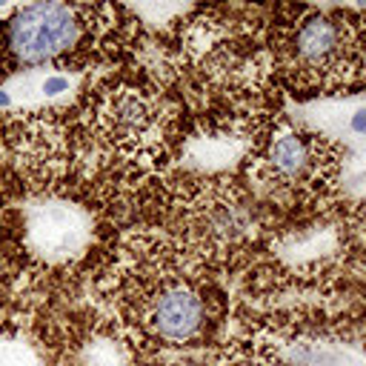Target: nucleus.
Masks as SVG:
<instances>
[{"label": "nucleus", "mask_w": 366, "mask_h": 366, "mask_svg": "<svg viewBox=\"0 0 366 366\" xmlns=\"http://www.w3.org/2000/svg\"><path fill=\"white\" fill-rule=\"evenodd\" d=\"M0 106H3V109H6V106H11V94H9V92H3V89H0Z\"/></svg>", "instance_id": "nucleus-12"}, {"label": "nucleus", "mask_w": 366, "mask_h": 366, "mask_svg": "<svg viewBox=\"0 0 366 366\" xmlns=\"http://www.w3.org/2000/svg\"><path fill=\"white\" fill-rule=\"evenodd\" d=\"M0 366H31V355L20 346H3L0 349Z\"/></svg>", "instance_id": "nucleus-10"}, {"label": "nucleus", "mask_w": 366, "mask_h": 366, "mask_svg": "<svg viewBox=\"0 0 366 366\" xmlns=\"http://www.w3.org/2000/svg\"><path fill=\"white\" fill-rule=\"evenodd\" d=\"M63 92H69V77H66V74L54 71V74H46V77L40 80V94H43V97H57V94H63Z\"/></svg>", "instance_id": "nucleus-9"}, {"label": "nucleus", "mask_w": 366, "mask_h": 366, "mask_svg": "<svg viewBox=\"0 0 366 366\" xmlns=\"http://www.w3.org/2000/svg\"><path fill=\"white\" fill-rule=\"evenodd\" d=\"M26 277H23V252H9L0 246V317H11L17 303L23 300Z\"/></svg>", "instance_id": "nucleus-8"}, {"label": "nucleus", "mask_w": 366, "mask_h": 366, "mask_svg": "<svg viewBox=\"0 0 366 366\" xmlns=\"http://www.w3.org/2000/svg\"><path fill=\"white\" fill-rule=\"evenodd\" d=\"M89 240V217L80 206L46 200L23 217V249L46 260H69Z\"/></svg>", "instance_id": "nucleus-6"}, {"label": "nucleus", "mask_w": 366, "mask_h": 366, "mask_svg": "<svg viewBox=\"0 0 366 366\" xmlns=\"http://www.w3.org/2000/svg\"><path fill=\"white\" fill-rule=\"evenodd\" d=\"M174 366H192V363H174Z\"/></svg>", "instance_id": "nucleus-14"}, {"label": "nucleus", "mask_w": 366, "mask_h": 366, "mask_svg": "<svg viewBox=\"0 0 366 366\" xmlns=\"http://www.w3.org/2000/svg\"><path fill=\"white\" fill-rule=\"evenodd\" d=\"M97 9L69 6V3H31L11 9L0 20V74L20 69H34L46 63H66L77 57L97 23H92Z\"/></svg>", "instance_id": "nucleus-1"}, {"label": "nucleus", "mask_w": 366, "mask_h": 366, "mask_svg": "<svg viewBox=\"0 0 366 366\" xmlns=\"http://www.w3.org/2000/svg\"><path fill=\"white\" fill-rule=\"evenodd\" d=\"M349 132L352 134H357V137H366V106H360V109H355L352 114H349Z\"/></svg>", "instance_id": "nucleus-11"}, {"label": "nucleus", "mask_w": 366, "mask_h": 366, "mask_svg": "<svg viewBox=\"0 0 366 366\" xmlns=\"http://www.w3.org/2000/svg\"><path fill=\"white\" fill-rule=\"evenodd\" d=\"M189 232L209 252H229L254 237V212L232 189H206L189 209Z\"/></svg>", "instance_id": "nucleus-5"}, {"label": "nucleus", "mask_w": 366, "mask_h": 366, "mask_svg": "<svg viewBox=\"0 0 366 366\" xmlns=\"http://www.w3.org/2000/svg\"><path fill=\"white\" fill-rule=\"evenodd\" d=\"M92 129L117 152L146 154L163 134V100L143 83L120 80L92 97Z\"/></svg>", "instance_id": "nucleus-2"}, {"label": "nucleus", "mask_w": 366, "mask_h": 366, "mask_svg": "<svg viewBox=\"0 0 366 366\" xmlns=\"http://www.w3.org/2000/svg\"><path fill=\"white\" fill-rule=\"evenodd\" d=\"M320 140L295 123H280L274 126V132H269V137H263L252 163V174L269 189L283 192L309 186L320 174Z\"/></svg>", "instance_id": "nucleus-4"}, {"label": "nucleus", "mask_w": 366, "mask_h": 366, "mask_svg": "<svg viewBox=\"0 0 366 366\" xmlns=\"http://www.w3.org/2000/svg\"><path fill=\"white\" fill-rule=\"evenodd\" d=\"M346 51V29L343 20L323 14V11H306L289 34H286V63L289 69L300 74H320L329 69H337Z\"/></svg>", "instance_id": "nucleus-7"}, {"label": "nucleus", "mask_w": 366, "mask_h": 366, "mask_svg": "<svg viewBox=\"0 0 366 366\" xmlns=\"http://www.w3.org/2000/svg\"><path fill=\"white\" fill-rule=\"evenodd\" d=\"M212 297L189 277H163L140 300V329L163 346H189L212 326Z\"/></svg>", "instance_id": "nucleus-3"}, {"label": "nucleus", "mask_w": 366, "mask_h": 366, "mask_svg": "<svg viewBox=\"0 0 366 366\" xmlns=\"http://www.w3.org/2000/svg\"><path fill=\"white\" fill-rule=\"evenodd\" d=\"M363 237H366V217H363Z\"/></svg>", "instance_id": "nucleus-13"}]
</instances>
